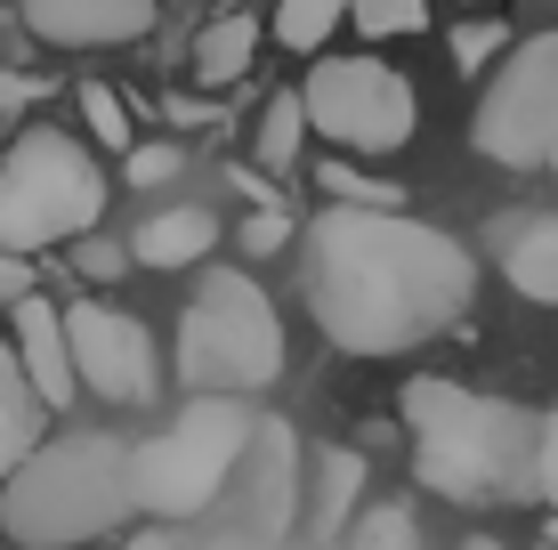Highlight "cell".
I'll list each match as a JSON object with an SVG mask.
<instances>
[{"instance_id": "836d02e7", "label": "cell", "mask_w": 558, "mask_h": 550, "mask_svg": "<svg viewBox=\"0 0 558 550\" xmlns=\"http://www.w3.org/2000/svg\"><path fill=\"white\" fill-rule=\"evenodd\" d=\"M543 550H558V542H543Z\"/></svg>"}, {"instance_id": "4fadbf2b", "label": "cell", "mask_w": 558, "mask_h": 550, "mask_svg": "<svg viewBox=\"0 0 558 550\" xmlns=\"http://www.w3.org/2000/svg\"><path fill=\"white\" fill-rule=\"evenodd\" d=\"M9 316H16V340H9V349H16V372H25V389L41 396L49 413H65L73 396H82V389H73V349H65V308L33 292V300H16Z\"/></svg>"}, {"instance_id": "ffe728a7", "label": "cell", "mask_w": 558, "mask_h": 550, "mask_svg": "<svg viewBox=\"0 0 558 550\" xmlns=\"http://www.w3.org/2000/svg\"><path fill=\"white\" fill-rule=\"evenodd\" d=\"M316 186H324L332 203H349V211H405V186L364 179V170H349V162H324V170H316Z\"/></svg>"}, {"instance_id": "7a4b0ae2", "label": "cell", "mask_w": 558, "mask_h": 550, "mask_svg": "<svg viewBox=\"0 0 558 550\" xmlns=\"http://www.w3.org/2000/svg\"><path fill=\"white\" fill-rule=\"evenodd\" d=\"M397 413H405V438H413V478L429 494H446L461 510L534 502V429H543V413L437 381V372L405 381Z\"/></svg>"}, {"instance_id": "44dd1931", "label": "cell", "mask_w": 558, "mask_h": 550, "mask_svg": "<svg viewBox=\"0 0 558 550\" xmlns=\"http://www.w3.org/2000/svg\"><path fill=\"white\" fill-rule=\"evenodd\" d=\"M349 25L364 41H405L429 25V0H349Z\"/></svg>"}, {"instance_id": "4316f807", "label": "cell", "mask_w": 558, "mask_h": 550, "mask_svg": "<svg viewBox=\"0 0 558 550\" xmlns=\"http://www.w3.org/2000/svg\"><path fill=\"white\" fill-rule=\"evenodd\" d=\"M534 502L558 518V413H543V429H534ZM558 542V535H550Z\"/></svg>"}, {"instance_id": "6da1fadb", "label": "cell", "mask_w": 558, "mask_h": 550, "mask_svg": "<svg viewBox=\"0 0 558 550\" xmlns=\"http://www.w3.org/2000/svg\"><path fill=\"white\" fill-rule=\"evenodd\" d=\"M477 300V259L446 227L413 211H349L324 203L307 219V316L340 356H405L453 332Z\"/></svg>"}, {"instance_id": "8fae6325", "label": "cell", "mask_w": 558, "mask_h": 550, "mask_svg": "<svg viewBox=\"0 0 558 550\" xmlns=\"http://www.w3.org/2000/svg\"><path fill=\"white\" fill-rule=\"evenodd\" d=\"M300 469H307V453L292 445V429H283V421H259L235 478H243V510H252V526H259L267 542L300 526Z\"/></svg>"}, {"instance_id": "3957f363", "label": "cell", "mask_w": 558, "mask_h": 550, "mask_svg": "<svg viewBox=\"0 0 558 550\" xmlns=\"http://www.w3.org/2000/svg\"><path fill=\"white\" fill-rule=\"evenodd\" d=\"M130 518V445L106 429L41 438L33 462L0 486V542L16 550H82Z\"/></svg>"}, {"instance_id": "83f0119b", "label": "cell", "mask_w": 558, "mask_h": 550, "mask_svg": "<svg viewBox=\"0 0 558 550\" xmlns=\"http://www.w3.org/2000/svg\"><path fill=\"white\" fill-rule=\"evenodd\" d=\"M292 243V211L283 203H259L252 219H243V252H283Z\"/></svg>"}, {"instance_id": "277c9868", "label": "cell", "mask_w": 558, "mask_h": 550, "mask_svg": "<svg viewBox=\"0 0 558 550\" xmlns=\"http://www.w3.org/2000/svg\"><path fill=\"white\" fill-rule=\"evenodd\" d=\"M252 429H259L252 396H186L179 421H162L154 438L130 445V510L154 526H179L195 510H210L235 486Z\"/></svg>"}, {"instance_id": "e575fe53", "label": "cell", "mask_w": 558, "mask_h": 550, "mask_svg": "<svg viewBox=\"0 0 558 550\" xmlns=\"http://www.w3.org/2000/svg\"><path fill=\"white\" fill-rule=\"evenodd\" d=\"M0 550H9V542H0Z\"/></svg>"}, {"instance_id": "30bf717a", "label": "cell", "mask_w": 558, "mask_h": 550, "mask_svg": "<svg viewBox=\"0 0 558 550\" xmlns=\"http://www.w3.org/2000/svg\"><path fill=\"white\" fill-rule=\"evenodd\" d=\"M16 25L49 49H122L154 33V0H16Z\"/></svg>"}, {"instance_id": "ba28073f", "label": "cell", "mask_w": 558, "mask_h": 550, "mask_svg": "<svg viewBox=\"0 0 558 550\" xmlns=\"http://www.w3.org/2000/svg\"><path fill=\"white\" fill-rule=\"evenodd\" d=\"M300 106H307V130L349 146V155H397L421 130L413 82L397 65H380V57H316Z\"/></svg>"}, {"instance_id": "f1b7e54d", "label": "cell", "mask_w": 558, "mask_h": 550, "mask_svg": "<svg viewBox=\"0 0 558 550\" xmlns=\"http://www.w3.org/2000/svg\"><path fill=\"white\" fill-rule=\"evenodd\" d=\"M41 283H33V259H16V252H0V308H16V300H33Z\"/></svg>"}, {"instance_id": "f546056e", "label": "cell", "mask_w": 558, "mask_h": 550, "mask_svg": "<svg viewBox=\"0 0 558 550\" xmlns=\"http://www.w3.org/2000/svg\"><path fill=\"white\" fill-rule=\"evenodd\" d=\"M33 98H41V82H25V73H0V113H9V106H33Z\"/></svg>"}, {"instance_id": "5b68a950", "label": "cell", "mask_w": 558, "mask_h": 550, "mask_svg": "<svg viewBox=\"0 0 558 550\" xmlns=\"http://www.w3.org/2000/svg\"><path fill=\"white\" fill-rule=\"evenodd\" d=\"M283 372V316L243 268H203L179 308V381L195 396H259Z\"/></svg>"}, {"instance_id": "5bb4252c", "label": "cell", "mask_w": 558, "mask_h": 550, "mask_svg": "<svg viewBox=\"0 0 558 550\" xmlns=\"http://www.w3.org/2000/svg\"><path fill=\"white\" fill-rule=\"evenodd\" d=\"M219 252V219L203 211V203H170V211H146L130 227V268H203V259Z\"/></svg>"}, {"instance_id": "7c38bea8", "label": "cell", "mask_w": 558, "mask_h": 550, "mask_svg": "<svg viewBox=\"0 0 558 550\" xmlns=\"http://www.w3.org/2000/svg\"><path fill=\"white\" fill-rule=\"evenodd\" d=\"M364 494H373V462H364L356 445H316L307 453V494H300L307 542H349Z\"/></svg>"}, {"instance_id": "ac0fdd59", "label": "cell", "mask_w": 558, "mask_h": 550, "mask_svg": "<svg viewBox=\"0 0 558 550\" xmlns=\"http://www.w3.org/2000/svg\"><path fill=\"white\" fill-rule=\"evenodd\" d=\"M300 146H307V106H300V89H276L267 98V113H259V138H252V155H259V170H300Z\"/></svg>"}, {"instance_id": "cb8c5ba5", "label": "cell", "mask_w": 558, "mask_h": 550, "mask_svg": "<svg viewBox=\"0 0 558 550\" xmlns=\"http://www.w3.org/2000/svg\"><path fill=\"white\" fill-rule=\"evenodd\" d=\"M494 57H510V25H494V16L453 25V65H461V73H486Z\"/></svg>"}, {"instance_id": "2e32d148", "label": "cell", "mask_w": 558, "mask_h": 550, "mask_svg": "<svg viewBox=\"0 0 558 550\" xmlns=\"http://www.w3.org/2000/svg\"><path fill=\"white\" fill-rule=\"evenodd\" d=\"M41 429H49V405L25 389V372H16V349H0V486H9L16 469L33 462Z\"/></svg>"}, {"instance_id": "d6986e66", "label": "cell", "mask_w": 558, "mask_h": 550, "mask_svg": "<svg viewBox=\"0 0 558 550\" xmlns=\"http://www.w3.org/2000/svg\"><path fill=\"white\" fill-rule=\"evenodd\" d=\"M340 25H349V0H276V16H267V33L292 57H316Z\"/></svg>"}, {"instance_id": "d6a6232c", "label": "cell", "mask_w": 558, "mask_h": 550, "mask_svg": "<svg viewBox=\"0 0 558 550\" xmlns=\"http://www.w3.org/2000/svg\"><path fill=\"white\" fill-rule=\"evenodd\" d=\"M219 9H259V0H219Z\"/></svg>"}, {"instance_id": "d4e9b609", "label": "cell", "mask_w": 558, "mask_h": 550, "mask_svg": "<svg viewBox=\"0 0 558 550\" xmlns=\"http://www.w3.org/2000/svg\"><path fill=\"white\" fill-rule=\"evenodd\" d=\"M179 170H186L179 138H154V146H130V155H122V179H130V186H170Z\"/></svg>"}, {"instance_id": "603a6c76", "label": "cell", "mask_w": 558, "mask_h": 550, "mask_svg": "<svg viewBox=\"0 0 558 550\" xmlns=\"http://www.w3.org/2000/svg\"><path fill=\"white\" fill-rule=\"evenodd\" d=\"M349 542L356 550H413V518L397 502H364L356 526H349Z\"/></svg>"}, {"instance_id": "1f68e13d", "label": "cell", "mask_w": 558, "mask_h": 550, "mask_svg": "<svg viewBox=\"0 0 558 550\" xmlns=\"http://www.w3.org/2000/svg\"><path fill=\"white\" fill-rule=\"evenodd\" d=\"M461 550H510L502 535H461Z\"/></svg>"}, {"instance_id": "8992f818", "label": "cell", "mask_w": 558, "mask_h": 550, "mask_svg": "<svg viewBox=\"0 0 558 550\" xmlns=\"http://www.w3.org/2000/svg\"><path fill=\"white\" fill-rule=\"evenodd\" d=\"M106 219V170L82 138L65 130H16V146L0 155V252L33 259L49 243H82Z\"/></svg>"}, {"instance_id": "9c48e42d", "label": "cell", "mask_w": 558, "mask_h": 550, "mask_svg": "<svg viewBox=\"0 0 558 550\" xmlns=\"http://www.w3.org/2000/svg\"><path fill=\"white\" fill-rule=\"evenodd\" d=\"M65 349H73V389L106 396V405H146L162 389V349L138 316L106 308V300H73L65 308Z\"/></svg>"}, {"instance_id": "7402d4cb", "label": "cell", "mask_w": 558, "mask_h": 550, "mask_svg": "<svg viewBox=\"0 0 558 550\" xmlns=\"http://www.w3.org/2000/svg\"><path fill=\"white\" fill-rule=\"evenodd\" d=\"M82 122H89V138H98L106 155H130V146H138L130 138V106L113 98L106 82H82Z\"/></svg>"}, {"instance_id": "52a82bcc", "label": "cell", "mask_w": 558, "mask_h": 550, "mask_svg": "<svg viewBox=\"0 0 558 550\" xmlns=\"http://www.w3.org/2000/svg\"><path fill=\"white\" fill-rule=\"evenodd\" d=\"M470 146L502 170H558V33L518 41L486 73L470 113Z\"/></svg>"}, {"instance_id": "4dcf8cb0", "label": "cell", "mask_w": 558, "mask_h": 550, "mask_svg": "<svg viewBox=\"0 0 558 550\" xmlns=\"http://www.w3.org/2000/svg\"><path fill=\"white\" fill-rule=\"evenodd\" d=\"M122 550H179V535H170V526H146V535H130Z\"/></svg>"}, {"instance_id": "e0dca14e", "label": "cell", "mask_w": 558, "mask_h": 550, "mask_svg": "<svg viewBox=\"0 0 558 550\" xmlns=\"http://www.w3.org/2000/svg\"><path fill=\"white\" fill-rule=\"evenodd\" d=\"M252 57H259V16L252 9H227L219 25H203V41H195V82L203 89H227V82L252 73Z\"/></svg>"}, {"instance_id": "484cf974", "label": "cell", "mask_w": 558, "mask_h": 550, "mask_svg": "<svg viewBox=\"0 0 558 550\" xmlns=\"http://www.w3.org/2000/svg\"><path fill=\"white\" fill-rule=\"evenodd\" d=\"M73 268H82L89 283H122V276H130V243H113V235H82V243H73Z\"/></svg>"}, {"instance_id": "9a60e30c", "label": "cell", "mask_w": 558, "mask_h": 550, "mask_svg": "<svg viewBox=\"0 0 558 550\" xmlns=\"http://www.w3.org/2000/svg\"><path fill=\"white\" fill-rule=\"evenodd\" d=\"M510 292H526L534 308H558V211H510L494 227Z\"/></svg>"}]
</instances>
